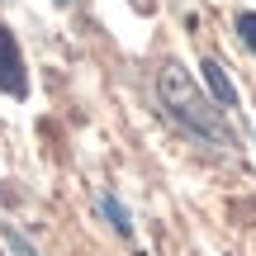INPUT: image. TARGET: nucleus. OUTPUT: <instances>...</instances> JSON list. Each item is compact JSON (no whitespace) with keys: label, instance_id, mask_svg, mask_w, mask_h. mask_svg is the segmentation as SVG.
<instances>
[{"label":"nucleus","instance_id":"f257e3e1","mask_svg":"<svg viewBox=\"0 0 256 256\" xmlns=\"http://www.w3.org/2000/svg\"><path fill=\"white\" fill-rule=\"evenodd\" d=\"M156 100H162L166 119H171L176 128H185V138H194L200 147H214V152L238 147V138H232L223 110L190 81V72H185V66L166 62L162 72H156Z\"/></svg>","mask_w":256,"mask_h":256},{"label":"nucleus","instance_id":"f03ea898","mask_svg":"<svg viewBox=\"0 0 256 256\" xmlns=\"http://www.w3.org/2000/svg\"><path fill=\"white\" fill-rule=\"evenodd\" d=\"M0 90L10 100H24L28 95V76H24V57H19V43L5 24H0Z\"/></svg>","mask_w":256,"mask_h":256},{"label":"nucleus","instance_id":"7ed1b4c3","mask_svg":"<svg viewBox=\"0 0 256 256\" xmlns=\"http://www.w3.org/2000/svg\"><path fill=\"white\" fill-rule=\"evenodd\" d=\"M204 81H209V100L223 104V110H238V86H232L228 66L218 57H204Z\"/></svg>","mask_w":256,"mask_h":256},{"label":"nucleus","instance_id":"20e7f679","mask_svg":"<svg viewBox=\"0 0 256 256\" xmlns=\"http://www.w3.org/2000/svg\"><path fill=\"white\" fill-rule=\"evenodd\" d=\"M95 209H100V218L110 223L119 238H128V232H133V218H128V209H124V200H119V194L100 190V194H95Z\"/></svg>","mask_w":256,"mask_h":256},{"label":"nucleus","instance_id":"39448f33","mask_svg":"<svg viewBox=\"0 0 256 256\" xmlns=\"http://www.w3.org/2000/svg\"><path fill=\"white\" fill-rule=\"evenodd\" d=\"M238 34H242V43H247V52H256V10H242L238 14Z\"/></svg>","mask_w":256,"mask_h":256},{"label":"nucleus","instance_id":"423d86ee","mask_svg":"<svg viewBox=\"0 0 256 256\" xmlns=\"http://www.w3.org/2000/svg\"><path fill=\"white\" fill-rule=\"evenodd\" d=\"M5 247L14 252V256H38L34 247H28V238H24V232H19V228H5Z\"/></svg>","mask_w":256,"mask_h":256}]
</instances>
